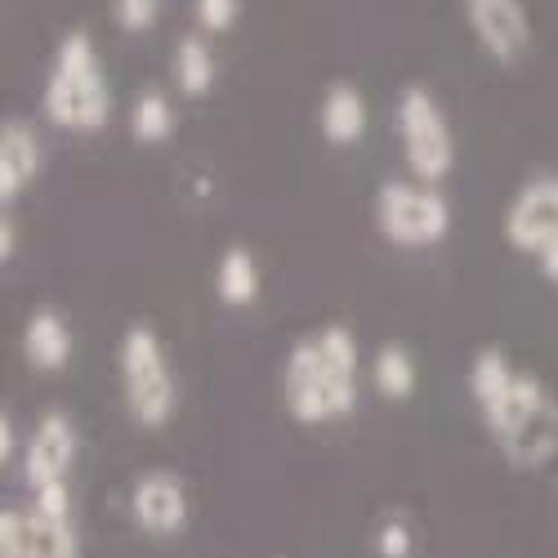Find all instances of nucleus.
<instances>
[{
    "label": "nucleus",
    "instance_id": "6",
    "mask_svg": "<svg viewBox=\"0 0 558 558\" xmlns=\"http://www.w3.org/2000/svg\"><path fill=\"white\" fill-rule=\"evenodd\" d=\"M470 393H474V402L483 411L487 429L500 438L527 407H536L545 398V385L536 376H519L500 349H483L474 357V366H470Z\"/></svg>",
    "mask_w": 558,
    "mask_h": 558
},
{
    "label": "nucleus",
    "instance_id": "8",
    "mask_svg": "<svg viewBox=\"0 0 558 558\" xmlns=\"http://www.w3.org/2000/svg\"><path fill=\"white\" fill-rule=\"evenodd\" d=\"M0 558H81L72 523L45 519L36 509H5L0 514Z\"/></svg>",
    "mask_w": 558,
    "mask_h": 558
},
{
    "label": "nucleus",
    "instance_id": "9",
    "mask_svg": "<svg viewBox=\"0 0 558 558\" xmlns=\"http://www.w3.org/2000/svg\"><path fill=\"white\" fill-rule=\"evenodd\" d=\"M76 425L68 421L63 411H50L40 415V425L32 429L27 447H23V483L27 492L54 483V478H68L72 464H76Z\"/></svg>",
    "mask_w": 558,
    "mask_h": 558
},
{
    "label": "nucleus",
    "instance_id": "4",
    "mask_svg": "<svg viewBox=\"0 0 558 558\" xmlns=\"http://www.w3.org/2000/svg\"><path fill=\"white\" fill-rule=\"evenodd\" d=\"M376 228L389 246L402 251L438 246L451 232V202L438 193V183L389 179L376 193Z\"/></svg>",
    "mask_w": 558,
    "mask_h": 558
},
{
    "label": "nucleus",
    "instance_id": "18",
    "mask_svg": "<svg viewBox=\"0 0 558 558\" xmlns=\"http://www.w3.org/2000/svg\"><path fill=\"white\" fill-rule=\"evenodd\" d=\"M130 134L138 138V144H166V138L174 134V104L166 99V89H144V95L134 99L130 108Z\"/></svg>",
    "mask_w": 558,
    "mask_h": 558
},
{
    "label": "nucleus",
    "instance_id": "22",
    "mask_svg": "<svg viewBox=\"0 0 558 558\" xmlns=\"http://www.w3.org/2000/svg\"><path fill=\"white\" fill-rule=\"evenodd\" d=\"M32 509L45 519H59V523H72V492H68V478H54L32 492Z\"/></svg>",
    "mask_w": 558,
    "mask_h": 558
},
{
    "label": "nucleus",
    "instance_id": "2",
    "mask_svg": "<svg viewBox=\"0 0 558 558\" xmlns=\"http://www.w3.org/2000/svg\"><path fill=\"white\" fill-rule=\"evenodd\" d=\"M40 108H45V121L72 134H95L112 121V85L95 40L85 32H68L59 40L50 76H45Z\"/></svg>",
    "mask_w": 558,
    "mask_h": 558
},
{
    "label": "nucleus",
    "instance_id": "14",
    "mask_svg": "<svg viewBox=\"0 0 558 558\" xmlns=\"http://www.w3.org/2000/svg\"><path fill=\"white\" fill-rule=\"evenodd\" d=\"M366 99H362V89L349 85V81H336L327 85V95H322V108H317V130L322 138H327L331 148H353L362 144V134H366Z\"/></svg>",
    "mask_w": 558,
    "mask_h": 558
},
{
    "label": "nucleus",
    "instance_id": "24",
    "mask_svg": "<svg viewBox=\"0 0 558 558\" xmlns=\"http://www.w3.org/2000/svg\"><path fill=\"white\" fill-rule=\"evenodd\" d=\"M14 251H19V228H14V215H10V206H5V215H0V259H14Z\"/></svg>",
    "mask_w": 558,
    "mask_h": 558
},
{
    "label": "nucleus",
    "instance_id": "10",
    "mask_svg": "<svg viewBox=\"0 0 558 558\" xmlns=\"http://www.w3.org/2000/svg\"><path fill=\"white\" fill-rule=\"evenodd\" d=\"M558 238V193H554V179H532L527 189H519V197L509 202L505 210V242L536 255L545 242Z\"/></svg>",
    "mask_w": 558,
    "mask_h": 558
},
{
    "label": "nucleus",
    "instance_id": "16",
    "mask_svg": "<svg viewBox=\"0 0 558 558\" xmlns=\"http://www.w3.org/2000/svg\"><path fill=\"white\" fill-rule=\"evenodd\" d=\"M170 72H174V85H179V95H183V99H202V95H210L219 68H215V50H210L206 32H189V36H179V40H174Z\"/></svg>",
    "mask_w": 558,
    "mask_h": 558
},
{
    "label": "nucleus",
    "instance_id": "27",
    "mask_svg": "<svg viewBox=\"0 0 558 558\" xmlns=\"http://www.w3.org/2000/svg\"><path fill=\"white\" fill-rule=\"evenodd\" d=\"M554 193H558V174H554Z\"/></svg>",
    "mask_w": 558,
    "mask_h": 558
},
{
    "label": "nucleus",
    "instance_id": "21",
    "mask_svg": "<svg viewBox=\"0 0 558 558\" xmlns=\"http://www.w3.org/2000/svg\"><path fill=\"white\" fill-rule=\"evenodd\" d=\"M112 19L121 32H148L161 19V0H112Z\"/></svg>",
    "mask_w": 558,
    "mask_h": 558
},
{
    "label": "nucleus",
    "instance_id": "25",
    "mask_svg": "<svg viewBox=\"0 0 558 558\" xmlns=\"http://www.w3.org/2000/svg\"><path fill=\"white\" fill-rule=\"evenodd\" d=\"M14 451H19V429H14V415L5 411L0 415V460L14 464Z\"/></svg>",
    "mask_w": 558,
    "mask_h": 558
},
{
    "label": "nucleus",
    "instance_id": "15",
    "mask_svg": "<svg viewBox=\"0 0 558 558\" xmlns=\"http://www.w3.org/2000/svg\"><path fill=\"white\" fill-rule=\"evenodd\" d=\"M23 357L36 371H63L72 362V331L54 308H36L23 327Z\"/></svg>",
    "mask_w": 558,
    "mask_h": 558
},
{
    "label": "nucleus",
    "instance_id": "12",
    "mask_svg": "<svg viewBox=\"0 0 558 558\" xmlns=\"http://www.w3.org/2000/svg\"><path fill=\"white\" fill-rule=\"evenodd\" d=\"M500 447H505L509 464H519V470H541V464L558 451V402L545 393L536 407H527L519 421L500 434Z\"/></svg>",
    "mask_w": 558,
    "mask_h": 558
},
{
    "label": "nucleus",
    "instance_id": "11",
    "mask_svg": "<svg viewBox=\"0 0 558 558\" xmlns=\"http://www.w3.org/2000/svg\"><path fill=\"white\" fill-rule=\"evenodd\" d=\"M134 527L148 536H179L189 527V492L174 474H144L130 492Z\"/></svg>",
    "mask_w": 558,
    "mask_h": 558
},
{
    "label": "nucleus",
    "instance_id": "20",
    "mask_svg": "<svg viewBox=\"0 0 558 558\" xmlns=\"http://www.w3.org/2000/svg\"><path fill=\"white\" fill-rule=\"evenodd\" d=\"M193 14H197V27L206 36H219V32H232L242 19V0H193Z\"/></svg>",
    "mask_w": 558,
    "mask_h": 558
},
{
    "label": "nucleus",
    "instance_id": "7",
    "mask_svg": "<svg viewBox=\"0 0 558 558\" xmlns=\"http://www.w3.org/2000/svg\"><path fill=\"white\" fill-rule=\"evenodd\" d=\"M464 23L483 54L505 68H514L532 50V19L523 0H464Z\"/></svg>",
    "mask_w": 558,
    "mask_h": 558
},
{
    "label": "nucleus",
    "instance_id": "19",
    "mask_svg": "<svg viewBox=\"0 0 558 558\" xmlns=\"http://www.w3.org/2000/svg\"><path fill=\"white\" fill-rule=\"evenodd\" d=\"M371 380H376V389L393 402L411 398L415 393V357L402 344H380L376 362H371Z\"/></svg>",
    "mask_w": 558,
    "mask_h": 558
},
{
    "label": "nucleus",
    "instance_id": "23",
    "mask_svg": "<svg viewBox=\"0 0 558 558\" xmlns=\"http://www.w3.org/2000/svg\"><path fill=\"white\" fill-rule=\"evenodd\" d=\"M376 549H380V558H411V527L402 519L385 523L376 536Z\"/></svg>",
    "mask_w": 558,
    "mask_h": 558
},
{
    "label": "nucleus",
    "instance_id": "3",
    "mask_svg": "<svg viewBox=\"0 0 558 558\" xmlns=\"http://www.w3.org/2000/svg\"><path fill=\"white\" fill-rule=\"evenodd\" d=\"M117 366H121V393H125L130 421L144 429H161L179 402V385H174L170 357L161 349V336L153 327H144V322H134L121 336Z\"/></svg>",
    "mask_w": 558,
    "mask_h": 558
},
{
    "label": "nucleus",
    "instance_id": "1",
    "mask_svg": "<svg viewBox=\"0 0 558 558\" xmlns=\"http://www.w3.org/2000/svg\"><path fill=\"white\" fill-rule=\"evenodd\" d=\"M282 398L300 425H331L357 407V340L349 327H322L287 353Z\"/></svg>",
    "mask_w": 558,
    "mask_h": 558
},
{
    "label": "nucleus",
    "instance_id": "26",
    "mask_svg": "<svg viewBox=\"0 0 558 558\" xmlns=\"http://www.w3.org/2000/svg\"><path fill=\"white\" fill-rule=\"evenodd\" d=\"M536 264H541V272L549 277V282H558V238L545 242V246L536 251Z\"/></svg>",
    "mask_w": 558,
    "mask_h": 558
},
{
    "label": "nucleus",
    "instance_id": "5",
    "mask_svg": "<svg viewBox=\"0 0 558 558\" xmlns=\"http://www.w3.org/2000/svg\"><path fill=\"white\" fill-rule=\"evenodd\" d=\"M393 121H398V138H402V157H407L411 179L442 183L456 170V134H451L442 104L434 99V89L407 85L398 95Z\"/></svg>",
    "mask_w": 558,
    "mask_h": 558
},
{
    "label": "nucleus",
    "instance_id": "13",
    "mask_svg": "<svg viewBox=\"0 0 558 558\" xmlns=\"http://www.w3.org/2000/svg\"><path fill=\"white\" fill-rule=\"evenodd\" d=\"M40 166H45V148L36 125L23 117H10L0 125V202L14 206V197L36 183Z\"/></svg>",
    "mask_w": 558,
    "mask_h": 558
},
{
    "label": "nucleus",
    "instance_id": "17",
    "mask_svg": "<svg viewBox=\"0 0 558 558\" xmlns=\"http://www.w3.org/2000/svg\"><path fill=\"white\" fill-rule=\"evenodd\" d=\"M215 295L228 308H246L259 300V264L246 246H228L215 264Z\"/></svg>",
    "mask_w": 558,
    "mask_h": 558
}]
</instances>
